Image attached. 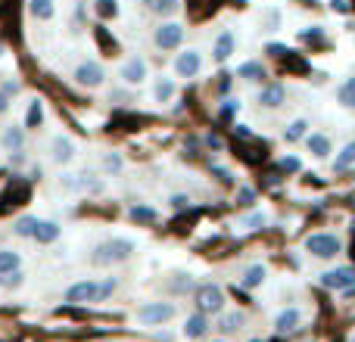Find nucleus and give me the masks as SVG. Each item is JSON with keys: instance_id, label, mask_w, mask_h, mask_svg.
<instances>
[{"instance_id": "nucleus-1", "label": "nucleus", "mask_w": 355, "mask_h": 342, "mask_svg": "<svg viewBox=\"0 0 355 342\" xmlns=\"http://www.w3.org/2000/svg\"><path fill=\"white\" fill-rule=\"evenodd\" d=\"M131 252H135V243H131V240L116 237V240H106V243H100L97 249H94L91 262H94V264H100V268H106V264L128 262Z\"/></svg>"}, {"instance_id": "nucleus-2", "label": "nucleus", "mask_w": 355, "mask_h": 342, "mask_svg": "<svg viewBox=\"0 0 355 342\" xmlns=\"http://www.w3.org/2000/svg\"><path fill=\"white\" fill-rule=\"evenodd\" d=\"M193 302H196V312H202L206 318L209 314H221L225 312V289L218 283H202V287H196Z\"/></svg>"}, {"instance_id": "nucleus-3", "label": "nucleus", "mask_w": 355, "mask_h": 342, "mask_svg": "<svg viewBox=\"0 0 355 342\" xmlns=\"http://www.w3.org/2000/svg\"><path fill=\"white\" fill-rule=\"evenodd\" d=\"M178 314V308H175V302H147V305H141L137 308V324H144V327H162V324H168Z\"/></svg>"}, {"instance_id": "nucleus-4", "label": "nucleus", "mask_w": 355, "mask_h": 342, "mask_svg": "<svg viewBox=\"0 0 355 342\" xmlns=\"http://www.w3.org/2000/svg\"><path fill=\"white\" fill-rule=\"evenodd\" d=\"M321 287L337 289V293L355 289V268L352 264H340V268H334V271H324V274H321Z\"/></svg>"}, {"instance_id": "nucleus-5", "label": "nucleus", "mask_w": 355, "mask_h": 342, "mask_svg": "<svg viewBox=\"0 0 355 342\" xmlns=\"http://www.w3.org/2000/svg\"><path fill=\"white\" fill-rule=\"evenodd\" d=\"M306 249L315 258H337L340 255V240L334 233H312L306 237Z\"/></svg>"}, {"instance_id": "nucleus-6", "label": "nucleus", "mask_w": 355, "mask_h": 342, "mask_svg": "<svg viewBox=\"0 0 355 342\" xmlns=\"http://www.w3.org/2000/svg\"><path fill=\"white\" fill-rule=\"evenodd\" d=\"M66 302L72 305H91V302H100V283L97 280H78L66 289Z\"/></svg>"}, {"instance_id": "nucleus-7", "label": "nucleus", "mask_w": 355, "mask_h": 342, "mask_svg": "<svg viewBox=\"0 0 355 342\" xmlns=\"http://www.w3.org/2000/svg\"><path fill=\"white\" fill-rule=\"evenodd\" d=\"M181 41H184V25L181 22H162L159 28L153 31V44L159 50H175V47H181Z\"/></svg>"}, {"instance_id": "nucleus-8", "label": "nucleus", "mask_w": 355, "mask_h": 342, "mask_svg": "<svg viewBox=\"0 0 355 342\" xmlns=\"http://www.w3.org/2000/svg\"><path fill=\"white\" fill-rule=\"evenodd\" d=\"M103 78H106L103 66H100V62H94V60L81 62V66L75 69V81H78L81 87H100V84H103Z\"/></svg>"}, {"instance_id": "nucleus-9", "label": "nucleus", "mask_w": 355, "mask_h": 342, "mask_svg": "<svg viewBox=\"0 0 355 342\" xmlns=\"http://www.w3.org/2000/svg\"><path fill=\"white\" fill-rule=\"evenodd\" d=\"M202 69V56L200 50H184V53H178L175 60V72L181 75V78H196Z\"/></svg>"}, {"instance_id": "nucleus-10", "label": "nucleus", "mask_w": 355, "mask_h": 342, "mask_svg": "<svg viewBox=\"0 0 355 342\" xmlns=\"http://www.w3.org/2000/svg\"><path fill=\"white\" fill-rule=\"evenodd\" d=\"M50 159H53L56 165H69V162L75 159V143L69 141V137L56 134L53 141H50Z\"/></svg>"}, {"instance_id": "nucleus-11", "label": "nucleus", "mask_w": 355, "mask_h": 342, "mask_svg": "<svg viewBox=\"0 0 355 342\" xmlns=\"http://www.w3.org/2000/svg\"><path fill=\"white\" fill-rule=\"evenodd\" d=\"M119 75L125 78V84H144V81H147V62H144L141 56H131Z\"/></svg>"}, {"instance_id": "nucleus-12", "label": "nucleus", "mask_w": 355, "mask_h": 342, "mask_svg": "<svg viewBox=\"0 0 355 342\" xmlns=\"http://www.w3.org/2000/svg\"><path fill=\"white\" fill-rule=\"evenodd\" d=\"M300 324H302V312L300 308H284V312H277V318H275V330L281 333H293V330H300Z\"/></svg>"}, {"instance_id": "nucleus-13", "label": "nucleus", "mask_w": 355, "mask_h": 342, "mask_svg": "<svg viewBox=\"0 0 355 342\" xmlns=\"http://www.w3.org/2000/svg\"><path fill=\"white\" fill-rule=\"evenodd\" d=\"M284 100H287L284 84H265L262 91H259V106H265V109H277Z\"/></svg>"}, {"instance_id": "nucleus-14", "label": "nucleus", "mask_w": 355, "mask_h": 342, "mask_svg": "<svg viewBox=\"0 0 355 342\" xmlns=\"http://www.w3.org/2000/svg\"><path fill=\"white\" fill-rule=\"evenodd\" d=\"M60 231H62V227L56 224V221H37L31 240H37L41 246H50V243H56V240H60Z\"/></svg>"}, {"instance_id": "nucleus-15", "label": "nucleus", "mask_w": 355, "mask_h": 342, "mask_svg": "<svg viewBox=\"0 0 355 342\" xmlns=\"http://www.w3.org/2000/svg\"><path fill=\"white\" fill-rule=\"evenodd\" d=\"M243 324H246V314L243 312H227V314H221V318H218L215 330H218L221 336H231V333L243 330Z\"/></svg>"}, {"instance_id": "nucleus-16", "label": "nucleus", "mask_w": 355, "mask_h": 342, "mask_svg": "<svg viewBox=\"0 0 355 342\" xmlns=\"http://www.w3.org/2000/svg\"><path fill=\"white\" fill-rule=\"evenodd\" d=\"M206 333H209V318L202 312L190 314V318L184 321V336H187V339H202Z\"/></svg>"}, {"instance_id": "nucleus-17", "label": "nucleus", "mask_w": 355, "mask_h": 342, "mask_svg": "<svg viewBox=\"0 0 355 342\" xmlns=\"http://www.w3.org/2000/svg\"><path fill=\"white\" fill-rule=\"evenodd\" d=\"M0 147H3L6 153H19V150L25 147V131L16 128V125H10V128L0 134Z\"/></svg>"}, {"instance_id": "nucleus-18", "label": "nucleus", "mask_w": 355, "mask_h": 342, "mask_svg": "<svg viewBox=\"0 0 355 342\" xmlns=\"http://www.w3.org/2000/svg\"><path fill=\"white\" fill-rule=\"evenodd\" d=\"M265 277H268L265 264H250V268L243 271V277H240V287L243 289H259L265 283Z\"/></svg>"}, {"instance_id": "nucleus-19", "label": "nucleus", "mask_w": 355, "mask_h": 342, "mask_svg": "<svg viewBox=\"0 0 355 342\" xmlns=\"http://www.w3.org/2000/svg\"><path fill=\"white\" fill-rule=\"evenodd\" d=\"M234 47H237V41H234V35H231V31H221V35H218V37H215V47H212V56H215V60H218V62H225V60H227V56H231V53H234Z\"/></svg>"}, {"instance_id": "nucleus-20", "label": "nucleus", "mask_w": 355, "mask_h": 342, "mask_svg": "<svg viewBox=\"0 0 355 342\" xmlns=\"http://www.w3.org/2000/svg\"><path fill=\"white\" fill-rule=\"evenodd\" d=\"M28 12L37 22H50L56 16V3L53 0H28Z\"/></svg>"}, {"instance_id": "nucleus-21", "label": "nucleus", "mask_w": 355, "mask_h": 342, "mask_svg": "<svg viewBox=\"0 0 355 342\" xmlns=\"http://www.w3.org/2000/svg\"><path fill=\"white\" fill-rule=\"evenodd\" d=\"M309 150H312V156H318V159H327V156H331V137L309 134Z\"/></svg>"}, {"instance_id": "nucleus-22", "label": "nucleus", "mask_w": 355, "mask_h": 342, "mask_svg": "<svg viewBox=\"0 0 355 342\" xmlns=\"http://www.w3.org/2000/svg\"><path fill=\"white\" fill-rule=\"evenodd\" d=\"M352 165H355V141H349L337 153V159H334V171H349Z\"/></svg>"}, {"instance_id": "nucleus-23", "label": "nucleus", "mask_w": 355, "mask_h": 342, "mask_svg": "<svg viewBox=\"0 0 355 342\" xmlns=\"http://www.w3.org/2000/svg\"><path fill=\"white\" fill-rule=\"evenodd\" d=\"M22 268V255L12 249H0V274H10V271Z\"/></svg>"}, {"instance_id": "nucleus-24", "label": "nucleus", "mask_w": 355, "mask_h": 342, "mask_svg": "<svg viewBox=\"0 0 355 342\" xmlns=\"http://www.w3.org/2000/svg\"><path fill=\"white\" fill-rule=\"evenodd\" d=\"M306 128H309L306 118H296V122H290L287 128H284V141H287V143L302 141V137H306Z\"/></svg>"}, {"instance_id": "nucleus-25", "label": "nucleus", "mask_w": 355, "mask_h": 342, "mask_svg": "<svg viewBox=\"0 0 355 342\" xmlns=\"http://www.w3.org/2000/svg\"><path fill=\"white\" fill-rule=\"evenodd\" d=\"M144 6L150 12H156V16H172V12H178V0H144Z\"/></svg>"}, {"instance_id": "nucleus-26", "label": "nucleus", "mask_w": 355, "mask_h": 342, "mask_svg": "<svg viewBox=\"0 0 355 342\" xmlns=\"http://www.w3.org/2000/svg\"><path fill=\"white\" fill-rule=\"evenodd\" d=\"M337 100L346 106V109H355V75H352V78H346L343 84H340Z\"/></svg>"}, {"instance_id": "nucleus-27", "label": "nucleus", "mask_w": 355, "mask_h": 342, "mask_svg": "<svg viewBox=\"0 0 355 342\" xmlns=\"http://www.w3.org/2000/svg\"><path fill=\"white\" fill-rule=\"evenodd\" d=\"M35 224H37L35 215H22V218H19L16 224H12V233H16V237L31 240V233H35Z\"/></svg>"}, {"instance_id": "nucleus-28", "label": "nucleus", "mask_w": 355, "mask_h": 342, "mask_svg": "<svg viewBox=\"0 0 355 342\" xmlns=\"http://www.w3.org/2000/svg\"><path fill=\"white\" fill-rule=\"evenodd\" d=\"M41 122H44V103L41 100H31L28 116H25V128H41Z\"/></svg>"}, {"instance_id": "nucleus-29", "label": "nucleus", "mask_w": 355, "mask_h": 342, "mask_svg": "<svg viewBox=\"0 0 355 342\" xmlns=\"http://www.w3.org/2000/svg\"><path fill=\"white\" fill-rule=\"evenodd\" d=\"M237 78H243V81H259V78H265V69L259 66V62H243V66L237 69Z\"/></svg>"}, {"instance_id": "nucleus-30", "label": "nucleus", "mask_w": 355, "mask_h": 342, "mask_svg": "<svg viewBox=\"0 0 355 342\" xmlns=\"http://www.w3.org/2000/svg\"><path fill=\"white\" fill-rule=\"evenodd\" d=\"M153 97L159 100V103H168V100L175 97V81H168V78L156 81V87H153Z\"/></svg>"}, {"instance_id": "nucleus-31", "label": "nucleus", "mask_w": 355, "mask_h": 342, "mask_svg": "<svg viewBox=\"0 0 355 342\" xmlns=\"http://www.w3.org/2000/svg\"><path fill=\"white\" fill-rule=\"evenodd\" d=\"M131 218H135L137 224H153V221H156V212H153L150 206H135V208H131Z\"/></svg>"}, {"instance_id": "nucleus-32", "label": "nucleus", "mask_w": 355, "mask_h": 342, "mask_svg": "<svg viewBox=\"0 0 355 342\" xmlns=\"http://www.w3.org/2000/svg\"><path fill=\"white\" fill-rule=\"evenodd\" d=\"M22 283H25L22 268H19V271H10V274H0V287H3V289H16V287H22Z\"/></svg>"}, {"instance_id": "nucleus-33", "label": "nucleus", "mask_w": 355, "mask_h": 342, "mask_svg": "<svg viewBox=\"0 0 355 342\" xmlns=\"http://www.w3.org/2000/svg\"><path fill=\"white\" fill-rule=\"evenodd\" d=\"M97 16L100 19H116L119 16V0H97Z\"/></svg>"}, {"instance_id": "nucleus-34", "label": "nucleus", "mask_w": 355, "mask_h": 342, "mask_svg": "<svg viewBox=\"0 0 355 342\" xmlns=\"http://www.w3.org/2000/svg\"><path fill=\"white\" fill-rule=\"evenodd\" d=\"M122 165H125V162H122V156H119V153H106V156H103V168L110 171V174H119V171H122Z\"/></svg>"}, {"instance_id": "nucleus-35", "label": "nucleus", "mask_w": 355, "mask_h": 342, "mask_svg": "<svg viewBox=\"0 0 355 342\" xmlns=\"http://www.w3.org/2000/svg\"><path fill=\"white\" fill-rule=\"evenodd\" d=\"M116 289H119V280H116V277H106V280L100 283V302H106L112 293H116Z\"/></svg>"}, {"instance_id": "nucleus-36", "label": "nucleus", "mask_w": 355, "mask_h": 342, "mask_svg": "<svg viewBox=\"0 0 355 342\" xmlns=\"http://www.w3.org/2000/svg\"><path fill=\"white\" fill-rule=\"evenodd\" d=\"M237 109H240V103H237V100H225V106H221V112H218V116L227 122V118H234V112H237Z\"/></svg>"}, {"instance_id": "nucleus-37", "label": "nucleus", "mask_w": 355, "mask_h": 342, "mask_svg": "<svg viewBox=\"0 0 355 342\" xmlns=\"http://www.w3.org/2000/svg\"><path fill=\"white\" fill-rule=\"evenodd\" d=\"M265 224V215L262 212H256V215H250V218H243V227H250V231H256V227H262Z\"/></svg>"}, {"instance_id": "nucleus-38", "label": "nucleus", "mask_w": 355, "mask_h": 342, "mask_svg": "<svg viewBox=\"0 0 355 342\" xmlns=\"http://www.w3.org/2000/svg\"><path fill=\"white\" fill-rule=\"evenodd\" d=\"M281 168L293 174V171H300V159H296V156H284V159H281Z\"/></svg>"}, {"instance_id": "nucleus-39", "label": "nucleus", "mask_w": 355, "mask_h": 342, "mask_svg": "<svg viewBox=\"0 0 355 342\" xmlns=\"http://www.w3.org/2000/svg\"><path fill=\"white\" fill-rule=\"evenodd\" d=\"M212 174L218 177L221 183H234V174H231V171H227V168H218V165H212Z\"/></svg>"}, {"instance_id": "nucleus-40", "label": "nucleus", "mask_w": 355, "mask_h": 342, "mask_svg": "<svg viewBox=\"0 0 355 342\" xmlns=\"http://www.w3.org/2000/svg\"><path fill=\"white\" fill-rule=\"evenodd\" d=\"M265 25H268V28H277V25H281V12L268 10V12H265Z\"/></svg>"}, {"instance_id": "nucleus-41", "label": "nucleus", "mask_w": 355, "mask_h": 342, "mask_svg": "<svg viewBox=\"0 0 355 342\" xmlns=\"http://www.w3.org/2000/svg\"><path fill=\"white\" fill-rule=\"evenodd\" d=\"M252 196H256V193H252L250 187H243V190H240V193H237V202H240V206H250V202H252Z\"/></svg>"}, {"instance_id": "nucleus-42", "label": "nucleus", "mask_w": 355, "mask_h": 342, "mask_svg": "<svg viewBox=\"0 0 355 342\" xmlns=\"http://www.w3.org/2000/svg\"><path fill=\"white\" fill-rule=\"evenodd\" d=\"M172 206H175V208H187V206H190V196L175 193V196H172Z\"/></svg>"}, {"instance_id": "nucleus-43", "label": "nucleus", "mask_w": 355, "mask_h": 342, "mask_svg": "<svg viewBox=\"0 0 355 342\" xmlns=\"http://www.w3.org/2000/svg\"><path fill=\"white\" fill-rule=\"evenodd\" d=\"M206 147L209 150H221V137L218 134H206Z\"/></svg>"}, {"instance_id": "nucleus-44", "label": "nucleus", "mask_w": 355, "mask_h": 342, "mask_svg": "<svg viewBox=\"0 0 355 342\" xmlns=\"http://www.w3.org/2000/svg\"><path fill=\"white\" fill-rule=\"evenodd\" d=\"M334 12H349V0H331Z\"/></svg>"}, {"instance_id": "nucleus-45", "label": "nucleus", "mask_w": 355, "mask_h": 342, "mask_svg": "<svg viewBox=\"0 0 355 342\" xmlns=\"http://www.w3.org/2000/svg\"><path fill=\"white\" fill-rule=\"evenodd\" d=\"M0 91H3L6 97H12V93H19V81H6V84L0 87Z\"/></svg>"}, {"instance_id": "nucleus-46", "label": "nucleus", "mask_w": 355, "mask_h": 342, "mask_svg": "<svg viewBox=\"0 0 355 342\" xmlns=\"http://www.w3.org/2000/svg\"><path fill=\"white\" fill-rule=\"evenodd\" d=\"M302 41H321V28H312V31H302Z\"/></svg>"}, {"instance_id": "nucleus-47", "label": "nucleus", "mask_w": 355, "mask_h": 342, "mask_svg": "<svg viewBox=\"0 0 355 342\" xmlns=\"http://www.w3.org/2000/svg\"><path fill=\"white\" fill-rule=\"evenodd\" d=\"M268 53L271 56H284L287 53V47H281V44H268Z\"/></svg>"}, {"instance_id": "nucleus-48", "label": "nucleus", "mask_w": 355, "mask_h": 342, "mask_svg": "<svg viewBox=\"0 0 355 342\" xmlns=\"http://www.w3.org/2000/svg\"><path fill=\"white\" fill-rule=\"evenodd\" d=\"M234 131H237V137H243V141H250V128H246V125H237V128H234Z\"/></svg>"}, {"instance_id": "nucleus-49", "label": "nucleus", "mask_w": 355, "mask_h": 342, "mask_svg": "<svg viewBox=\"0 0 355 342\" xmlns=\"http://www.w3.org/2000/svg\"><path fill=\"white\" fill-rule=\"evenodd\" d=\"M6 109H10V97H6V93L3 91H0V116H3V112Z\"/></svg>"}, {"instance_id": "nucleus-50", "label": "nucleus", "mask_w": 355, "mask_h": 342, "mask_svg": "<svg viewBox=\"0 0 355 342\" xmlns=\"http://www.w3.org/2000/svg\"><path fill=\"white\" fill-rule=\"evenodd\" d=\"M349 342H355V336H352V339H349Z\"/></svg>"}, {"instance_id": "nucleus-51", "label": "nucleus", "mask_w": 355, "mask_h": 342, "mask_svg": "<svg viewBox=\"0 0 355 342\" xmlns=\"http://www.w3.org/2000/svg\"><path fill=\"white\" fill-rule=\"evenodd\" d=\"M0 53H3V47H0Z\"/></svg>"}, {"instance_id": "nucleus-52", "label": "nucleus", "mask_w": 355, "mask_h": 342, "mask_svg": "<svg viewBox=\"0 0 355 342\" xmlns=\"http://www.w3.org/2000/svg\"><path fill=\"white\" fill-rule=\"evenodd\" d=\"M252 342H259V339H252Z\"/></svg>"}, {"instance_id": "nucleus-53", "label": "nucleus", "mask_w": 355, "mask_h": 342, "mask_svg": "<svg viewBox=\"0 0 355 342\" xmlns=\"http://www.w3.org/2000/svg\"><path fill=\"white\" fill-rule=\"evenodd\" d=\"M352 227H355V221H352Z\"/></svg>"}]
</instances>
